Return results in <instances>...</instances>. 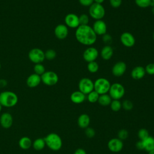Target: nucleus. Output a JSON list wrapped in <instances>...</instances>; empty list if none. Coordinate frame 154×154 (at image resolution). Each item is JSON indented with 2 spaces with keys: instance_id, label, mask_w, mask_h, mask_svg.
<instances>
[{
  "instance_id": "1",
  "label": "nucleus",
  "mask_w": 154,
  "mask_h": 154,
  "mask_svg": "<svg viewBox=\"0 0 154 154\" xmlns=\"http://www.w3.org/2000/svg\"><path fill=\"white\" fill-rule=\"evenodd\" d=\"M75 37L81 44L90 46L96 42L97 35L92 27L88 25H79L76 29Z\"/></svg>"
},
{
  "instance_id": "2",
  "label": "nucleus",
  "mask_w": 154,
  "mask_h": 154,
  "mask_svg": "<svg viewBox=\"0 0 154 154\" xmlns=\"http://www.w3.org/2000/svg\"><path fill=\"white\" fill-rule=\"evenodd\" d=\"M18 102L17 94L11 91H4L0 93V103L2 106L11 108L14 106Z\"/></svg>"
},
{
  "instance_id": "3",
  "label": "nucleus",
  "mask_w": 154,
  "mask_h": 154,
  "mask_svg": "<svg viewBox=\"0 0 154 154\" xmlns=\"http://www.w3.org/2000/svg\"><path fill=\"white\" fill-rule=\"evenodd\" d=\"M46 146L53 151H58L61 149L63 141L60 136L56 133H50L44 138Z\"/></svg>"
},
{
  "instance_id": "4",
  "label": "nucleus",
  "mask_w": 154,
  "mask_h": 154,
  "mask_svg": "<svg viewBox=\"0 0 154 154\" xmlns=\"http://www.w3.org/2000/svg\"><path fill=\"white\" fill-rule=\"evenodd\" d=\"M109 81L104 78H97L94 82V90L99 95L106 94L110 88Z\"/></svg>"
},
{
  "instance_id": "5",
  "label": "nucleus",
  "mask_w": 154,
  "mask_h": 154,
  "mask_svg": "<svg viewBox=\"0 0 154 154\" xmlns=\"http://www.w3.org/2000/svg\"><path fill=\"white\" fill-rule=\"evenodd\" d=\"M89 14L93 19L97 20H101L105 14V10L102 4L93 3L89 7Z\"/></svg>"
},
{
  "instance_id": "6",
  "label": "nucleus",
  "mask_w": 154,
  "mask_h": 154,
  "mask_svg": "<svg viewBox=\"0 0 154 154\" xmlns=\"http://www.w3.org/2000/svg\"><path fill=\"white\" fill-rule=\"evenodd\" d=\"M108 93L112 99L119 100L123 97L125 90L123 85L120 83L116 82L111 85Z\"/></svg>"
},
{
  "instance_id": "7",
  "label": "nucleus",
  "mask_w": 154,
  "mask_h": 154,
  "mask_svg": "<svg viewBox=\"0 0 154 154\" xmlns=\"http://www.w3.org/2000/svg\"><path fill=\"white\" fill-rule=\"evenodd\" d=\"M28 58L33 63H42L45 59V52L39 48H33L28 53Z\"/></svg>"
},
{
  "instance_id": "8",
  "label": "nucleus",
  "mask_w": 154,
  "mask_h": 154,
  "mask_svg": "<svg viewBox=\"0 0 154 154\" xmlns=\"http://www.w3.org/2000/svg\"><path fill=\"white\" fill-rule=\"evenodd\" d=\"M40 76L42 82L48 86L54 85L58 81V75L53 71H46Z\"/></svg>"
},
{
  "instance_id": "9",
  "label": "nucleus",
  "mask_w": 154,
  "mask_h": 154,
  "mask_svg": "<svg viewBox=\"0 0 154 154\" xmlns=\"http://www.w3.org/2000/svg\"><path fill=\"white\" fill-rule=\"evenodd\" d=\"M78 88L84 94H88L94 90V82L90 78H83L79 82Z\"/></svg>"
},
{
  "instance_id": "10",
  "label": "nucleus",
  "mask_w": 154,
  "mask_h": 154,
  "mask_svg": "<svg viewBox=\"0 0 154 154\" xmlns=\"http://www.w3.org/2000/svg\"><path fill=\"white\" fill-rule=\"evenodd\" d=\"M99 52L96 48L94 47H88L87 48L83 53V58L84 60L89 63L95 61L98 57Z\"/></svg>"
},
{
  "instance_id": "11",
  "label": "nucleus",
  "mask_w": 154,
  "mask_h": 154,
  "mask_svg": "<svg viewBox=\"0 0 154 154\" xmlns=\"http://www.w3.org/2000/svg\"><path fill=\"white\" fill-rule=\"evenodd\" d=\"M108 147L112 152H119L123 147V141L118 138H111L108 143Z\"/></svg>"
},
{
  "instance_id": "12",
  "label": "nucleus",
  "mask_w": 154,
  "mask_h": 154,
  "mask_svg": "<svg viewBox=\"0 0 154 154\" xmlns=\"http://www.w3.org/2000/svg\"><path fill=\"white\" fill-rule=\"evenodd\" d=\"M66 25L71 28H77L79 26V16L74 13L67 14L64 18Z\"/></svg>"
},
{
  "instance_id": "13",
  "label": "nucleus",
  "mask_w": 154,
  "mask_h": 154,
  "mask_svg": "<svg viewBox=\"0 0 154 154\" xmlns=\"http://www.w3.org/2000/svg\"><path fill=\"white\" fill-rule=\"evenodd\" d=\"M120 39L121 43L127 48L132 47L135 43V37L129 32H125L122 33L120 35Z\"/></svg>"
},
{
  "instance_id": "14",
  "label": "nucleus",
  "mask_w": 154,
  "mask_h": 154,
  "mask_svg": "<svg viewBox=\"0 0 154 154\" xmlns=\"http://www.w3.org/2000/svg\"><path fill=\"white\" fill-rule=\"evenodd\" d=\"M92 28L94 30V32L96 34V35H103L105 34L107 31L106 24L102 19L96 20L93 25Z\"/></svg>"
},
{
  "instance_id": "15",
  "label": "nucleus",
  "mask_w": 154,
  "mask_h": 154,
  "mask_svg": "<svg viewBox=\"0 0 154 154\" xmlns=\"http://www.w3.org/2000/svg\"><path fill=\"white\" fill-rule=\"evenodd\" d=\"M127 66L125 63L123 61H119L116 63L112 68V73L114 76L117 77L122 76L126 72Z\"/></svg>"
},
{
  "instance_id": "16",
  "label": "nucleus",
  "mask_w": 154,
  "mask_h": 154,
  "mask_svg": "<svg viewBox=\"0 0 154 154\" xmlns=\"http://www.w3.org/2000/svg\"><path fill=\"white\" fill-rule=\"evenodd\" d=\"M69 33L68 28L66 25L59 24L56 26L54 29V34L58 39H64L67 37Z\"/></svg>"
},
{
  "instance_id": "17",
  "label": "nucleus",
  "mask_w": 154,
  "mask_h": 154,
  "mask_svg": "<svg viewBox=\"0 0 154 154\" xmlns=\"http://www.w3.org/2000/svg\"><path fill=\"white\" fill-rule=\"evenodd\" d=\"M13 123V119L9 112H4L0 117V124L5 129L10 128Z\"/></svg>"
},
{
  "instance_id": "18",
  "label": "nucleus",
  "mask_w": 154,
  "mask_h": 154,
  "mask_svg": "<svg viewBox=\"0 0 154 154\" xmlns=\"http://www.w3.org/2000/svg\"><path fill=\"white\" fill-rule=\"evenodd\" d=\"M41 82V76L35 73H32L27 78L26 81L27 86L30 88H34L37 87Z\"/></svg>"
},
{
  "instance_id": "19",
  "label": "nucleus",
  "mask_w": 154,
  "mask_h": 154,
  "mask_svg": "<svg viewBox=\"0 0 154 154\" xmlns=\"http://www.w3.org/2000/svg\"><path fill=\"white\" fill-rule=\"evenodd\" d=\"M146 74L145 69L140 66L135 67L131 71V77L135 80H139L142 79Z\"/></svg>"
},
{
  "instance_id": "20",
  "label": "nucleus",
  "mask_w": 154,
  "mask_h": 154,
  "mask_svg": "<svg viewBox=\"0 0 154 154\" xmlns=\"http://www.w3.org/2000/svg\"><path fill=\"white\" fill-rule=\"evenodd\" d=\"M70 99L73 103L76 104H79L82 103L85 100V94H84L80 91H75L71 94Z\"/></svg>"
},
{
  "instance_id": "21",
  "label": "nucleus",
  "mask_w": 154,
  "mask_h": 154,
  "mask_svg": "<svg viewBox=\"0 0 154 154\" xmlns=\"http://www.w3.org/2000/svg\"><path fill=\"white\" fill-rule=\"evenodd\" d=\"M78 125L82 129H85L88 127L90 123V116L87 114H81L77 120Z\"/></svg>"
},
{
  "instance_id": "22",
  "label": "nucleus",
  "mask_w": 154,
  "mask_h": 154,
  "mask_svg": "<svg viewBox=\"0 0 154 154\" xmlns=\"http://www.w3.org/2000/svg\"><path fill=\"white\" fill-rule=\"evenodd\" d=\"M113 55V49L109 45L104 46L100 52V56L105 60H109Z\"/></svg>"
},
{
  "instance_id": "23",
  "label": "nucleus",
  "mask_w": 154,
  "mask_h": 154,
  "mask_svg": "<svg viewBox=\"0 0 154 154\" xmlns=\"http://www.w3.org/2000/svg\"><path fill=\"white\" fill-rule=\"evenodd\" d=\"M143 144V149L147 152L154 150V137L149 136L144 140H141Z\"/></svg>"
},
{
  "instance_id": "24",
  "label": "nucleus",
  "mask_w": 154,
  "mask_h": 154,
  "mask_svg": "<svg viewBox=\"0 0 154 154\" xmlns=\"http://www.w3.org/2000/svg\"><path fill=\"white\" fill-rule=\"evenodd\" d=\"M32 142L31 138L28 137H23L19 141V147L23 150L29 149L32 146Z\"/></svg>"
},
{
  "instance_id": "25",
  "label": "nucleus",
  "mask_w": 154,
  "mask_h": 154,
  "mask_svg": "<svg viewBox=\"0 0 154 154\" xmlns=\"http://www.w3.org/2000/svg\"><path fill=\"white\" fill-rule=\"evenodd\" d=\"M111 101H112L111 97L107 93L99 95V99L97 100L98 103L100 105L103 106H106L109 105Z\"/></svg>"
},
{
  "instance_id": "26",
  "label": "nucleus",
  "mask_w": 154,
  "mask_h": 154,
  "mask_svg": "<svg viewBox=\"0 0 154 154\" xmlns=\"http://www.w3.org/2000/svg\"><path fill=\"white\" fill-rule=\"evenodd\" d=\"M46 146V143L44 140V138H38L35 139L32 143V146L35 150H43Z\"/></svg>"
},
{
  "instance_id": "27",
  "label": "nucleus",
  "mask_w": 154,
  "mask_h": 154,
  "mask_svg": "<svg viewBox=\"0 0 154 154\" xmlns=\"http://www.w3.org/2000/svg\"><path fill=\"white\" fill-rule=\"evenodd\" d=\"M152 0H135V4L140 8H147L152 5Z\"/></svg>"
},
{
  "instance_id": "28",
  "label": "nucleus",
  "mask_w": 154,
  "mask_h": 154,
  "mask_svg": "<svg viewBox=\"0 0 154 154\" xmlns=\"http://www.w3.org/2000/svg\"><path fill=\"white\" fill-rule=\"evenodd\" d=\"M99 97V94L94 90H93L87 94V99L90 103H95L97 102Z\"/></svg>"
},
{
  "instance_id": "29",
  "label": "nucleus",
  "mask_w": 154,
  "mask_h": 154,
  "mask_svg": "<svg viewBox=\"0 0 154 154\" xmlns=\"http://www.w3.org/2000/svg\"><path fill=\"white\" fill-rule=\"evenodd\" d=\"M109 105L111 110L114 112L119 111L122 108V103L119 100H112Z\"/></svg>"
},
{
  "instance_id": "30",
  "label": "nucleus",
  "mask_w": 154,
  "mask_h": 154,
  "mask_svg": "<svg viewBox=\"0 0 154 154\" xmlns=\"http://www.w3.org/2000/svg\"><path fill=\"white\" fill-rule=\"evenodd\" d=\"M87 70L90 73H96L99 70V64L95 61L89 62L87 64Z\"/></svg>"
},
{
  "instance_id": "31",
  "label": "nucleus",
  "mask_w": 154,
  "mask_h": 154,
  "mask_svg": "<svg viewBox=\"0 0 154 154\" xmlns=\"http://www.w3.org/2000/svg\"><path fill=\"white\" fill-rule=\"evenodd\" d=\"M34 73L39 76H41L46 72L45 67L42 63L35 64L34 66Z\"/></svg>"
},
{
  "instance_id": "32",
  "label": "nucleus",
  "mask_w": 154,
  "mask_h": 154,
  "mask_svg": "<svg viewBox=\"0 0 154 154\" xmlns=\"http://www.w3.org/2000/svg\"><path fill=\"white\" fill-rule=\"evenodd\" d=\"M57 56V53L55 50L49 49H48L45 52V59H47L48 60H54Z\"/></svg>"
},
{
  "instance_id": "33",
  "label": "nucleus",
  "mask_w": 154,
  "mask_h": 154,
  "mask_svg": "<svg viewBox=\"0 0 154 154\" xmlns=\"http://www.w3.org/2000/svg\"><path fill=\"white\" fill-rule=\"evenodd\" d=\"M149 136L148 131L145 128L140 129L138 132V137L140 140H144Z\"/></svg>"
},
{
  "instance_id": "34",
  "label": "nucleus",
  "mask_w": 154,
  "mask_h": 154,
  "mask_svg": "<svg viewBox=\"0 0 154 154\" xmlns=\"http://www.w3.org/2000/svg\"><path fill=\"white\" fill-rule=\"evenodd\" d=\"M79 25H87L89 22L88 16L86 14H82L79 16Z\"/></svg>"
},
{
  "instance_id": "35",
  "label": "nucleus",
  "mask_w": 154,
  "mask_h": 154,
  "mask_svg": "<svg viewBox=\"0 0 154 154\" xmlns=\"http://www.w3.org/2000/svg\"><path fill=\"white\" fill-rule=\"evenodd\" d=\"M122 107L126 111H130L133 108V103L129 100H125L122 103Z\"/></svg>"
},
{
  "instance_id": "36",
  "label": "nucleus",
  "mask_w": 154,
  "mask_h": 154,
  "mask_svg": "<svg viewBox=\"0 0 154 154\" xmlns=\"http://www.w3.org/2000/svg\"><path fill=\"white\" fill-rule=\"evenodd\" d=\"M118 135V138H119L121 140H125L128 137V132L126 129H120L117 134Z\"/></svg>"
},
{
  "instance_id": "37",
  "label": "nucleus",
  "mask_w": 154,
  "mask_h": 154,
  "mask_svg": "<svg viewBox=\"0 0 154 154\" xmlns=\"http://www.w3.org/2000/svg\"><path fill=\"white\" fill-rule=\"evenodd\" d=\"M144 69H145L146 73L150 75H154V63L148 64Z\"/></svg>"
},
{
  "instance_id": "38",
  "label": "nucleus",
  "mask_w": 154,
  "mask_h": 154,
  "mask_svg": "<svg viewBox=\"0 0 154 154\" xmlns=\"http://www.w3.org/2000/svg\"><path fill=\"white\" fill-rule=\"evenodd\" d=\"M85 134L88 138H93L95 135V131L92 128L88 127L85 128Z\"/></svg>"
},
{
  "instance_id": "39",
  "label": "nucleus",
  "mask_w": 154,
  "mask_h": 154,
  "mask_svg": "<svg viewBox=\"0 0 154 154\" xmlns=\"http://www.w3.org/2000/svg\"><path fill=\"white\" fill-rule=\"evenodd\" d=\"M122 2V0H109L110 5L112 7L117 8H119Z\"/></svg>"
},
{
  "instance_id": "40",
  "label": "nucleus",
  "mask_w": 154,
  "mask_h": 154,
  "mask_svg": "<svg viewBox=\"0 0 154 154\" xmlns=\"http://www.w3.org/2000/svg\"><path fill=\"white\" fill-rule=\"evenodd\" d=\"M102 40L105 43L109 45L112 42V37L109 34H105L102 36Z\"/></svg>"
},
{
  "instance_id": "41",
  "label": "nucleus",
  "mask_w": 154,
  "mask_h": 154,
  "mask_svg": "<svg viewBox=\"0 0 154 154\" xmlns=\"http://www.w3.org/2000/svg\"><path fill=\"white\" fill-rule=\"evenodd\" d=\"M79 2L83 6L90 7L94 3V0H79Z\"/></svg>"
},
{
  "instance_id": "42",
  "label": "nucleus",
  "mask_w": 154,
  "mask_h": 154,
  "mask_svg": "<svg viewBox=\"0 0 154 154\" xmlns=\"http://www.w3.org/2000/svg\"><path fill=\"white\" fill-rule=\"evenodd\" d=\"M135 146H136L137 149H138V150H144V149H143V142H142L141 140L138 141L136 143Z\"/></svg>"
},
{
  "instance_id": "43",
  "label": "nucleus",
  "mask_w": 154,
  "mask_h": 154,
  "mask_svg": "<svg viewBox=\"0 0 154 154\" xmlns=\"http://www.w3.org/2000/svg\"><path fill=\"white\" fill-rule=\"evenodd\" d=\"M73 154H87L86 153V152L85 151L84 149H81V148H79V149H77Z\"/></svg>"
},
{
  "instance_id": "44",
  "label": "nucleus",
  "mask_w": 154,
  "mask_h": 154,
  "mask_svg": "<svg viewBox=\"0 0 154 154\" xmlns=\"http://www.w3.org/2000/svg\"><path fill=\"white\" fill-rule=\"evenodd\" d=\"M7 85V82L4 79H0V88H4Z\"/></svg>"
},
{
  "instance_id": "45",
  "label": "nucleus",
  "mask_w": 154,
  "mask_h": 154,
  "mask_svg": "<svg viewBox=\"0 0 154 154\" xmlns=\"http://www.w3.org/2000/svg\"><path fill=\"white\" fill-rule=\"evenodd\" d=\"M104 1H105V0H94V3L102 4L103 2Z\"/></svg>"
},
{
  "instance_id": "46",
  "label": "nucleus",
  "mask_w": 154,
  "mask_h": 154,
  "mask_svg": "<svg viewBox=\"0 0 154 154\" xmlns=\"http://www.w3.org/2000/svg\"><path fill=\"white\" fill-rule=\"evenodd\" d=\"M148 154H154V150H152L148 152Z\"/></svg>"
},
{
  "instance_id": "47",
  "label": "nucleus",
  "mask_w": 154,
  "mask_h": 154,
  "mask_svg": "<svg viewBox=\"0 0 154 154\" xmlns=\"http://www.w3.org/2000/svg\"><path fill=\"white\" fill-rule=\"evenodd\" d=\"M152 13L154 14V5L152 6Z\"/></svg>"
},
{
  "instance_id": "48",
  "label": "nucleus",
  "mask_w": 154,
  "mask_h": 154,
  "mask_svg": "<svg viewBox=\"0 0 154 154\" xmlns=\"http://www.w3.org/2000/svg\"><path fill=\"white\" fill-rule=\"evenodd\" d=\"M2 106L1 105V103H0V112H1V109H2Z\"/></svg>"
},
{
  "instance_id": "49",
  "label": "nucleus",
  "mask_w": 154,
  "mask_h": 154,
  "mask_svg": "<svg viewBox=\"0 0 154 154\" xmlns=\"http://www.w3.org/2000/svg\"><path fill=\"white\" fill-rule=\"evenodd\" d=\"M153 39L154 40V31H153Z\"/></svg>"
},
{
  "instance_id": "50",
  "label": "nucleus",
  "mask_w": 154,
  "mask_h": 154,
  "mask_svg": "<svg viewBox=\"0 0 154 154\" xmlns=\"http://www.w3.org/2000/svg\"><path fill=\"white\" fill-rule=\"evenodd\" d=\"M152 2L154 4V0H152Z\"/></svg>"
},
{
  "instance_id": "51",
  "label": "nucleus",
  "mask_w": 154,
  "mask_h": 154,
  "mask_svg": "<svg viewBox=\"0 0 154 154\" xmlns=\"http://www.w3.org/2000/svg\"><path fill=\"white\" fill-rule=\"evenodd\" d=\"M1 63H0V69H1Z\"/></svg>"
}]
</instances>
